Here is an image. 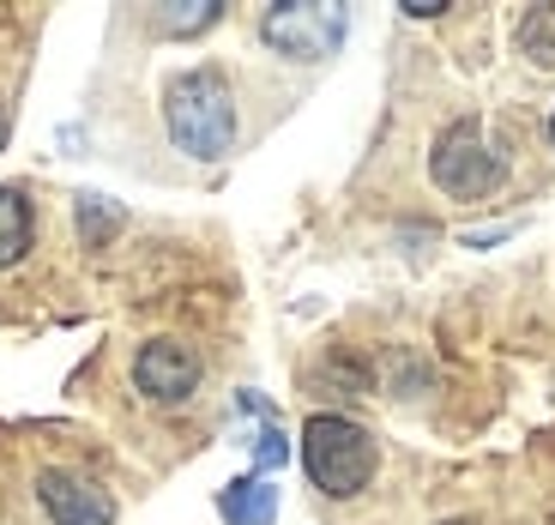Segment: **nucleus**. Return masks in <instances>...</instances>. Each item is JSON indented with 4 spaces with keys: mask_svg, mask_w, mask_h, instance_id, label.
I'll return each instance as SVG.
<instances>
[{
    "mask_svg": "<svg viewBox=\"0 0 555 525\" xmlns=\"http://www.w3.org/2000/svg\"><path fill=\"white\" fill-rule=\"evenodd\" d=\"M164 121L188 157L199 164H218L230 145H236V98H230V79L218 67H188L164 85Z\"/></svg>",
    "mask_w": 555,
    "mask_h": 525,
    "instance_id": "f257e3e1",
    "label": "nucleus"
},
{
    "mask_svg": "<svg viewBox=\"0 0 555 525\" xmlns=\"http://www.w3.org/2000/svg\"><path fill=\"white\" fill-rule=\"evenodd\" d=\"M375 465H380V447L362 423H350L338 411H320L302 423V471L320 496H333V501L362 496Z\"/></svg>",
    "mask_w": 555,
    "mask_h": 525,
    "instance_id": "f03ea898",
    "label": "nucleus"
},
{
    "mask_svg": "<svg viewBox=\"0 0 555 525\" xmlns=\"http://www.w3.org/2000/svg\"><path fill=\"white\" fill-rule=\"evenodd\" d=\"M501 152L489 145V133L477 121H453L441 139H435V152H429V176L435 188H441L447 200H483L495 194V181H501Z\"/></svg>",
    "mask_w": 555,
    "mask_h": 525,
    "instance_id": "7ed1b4c3",
    "label": "nucleus"
},
{
    "mask_svg": "<svg viewBox=\"0 0 555 525\" xmlns=\"http://www.w3.org/2000/svg\"><path fill=\"white\" fill-rule=\"evenodd\" d=\"M350 13L345 7H326V0H284V7H266L260 13V42L278 49L284 61H326L345 42Z\"/></svg>",
    "mask_w": 555,
    "mask_h": 525,
    "instance_id": "20e7f679",
    "label": "nucleus"
},
{
    "mask_svg": "<svg viewBox=\"0 0 555 525\" xmlns=\"http://www.w3.org/2000/svg\"><path fill=\"white\" fill-rule=\"evenodd\" d=\"M133 387L152 405H188L199 393V350L181 338H145L133 350Z\"/></svg>",
    "mask_w": 555,
    "mask_h": 525,
    "instance_id": "39448f33",
    "label": "nucleus"
},
{
    "mask_svg": "<svg viewBox=\"0 0 555 525\" xmlns=\"http://www.w3.org/2000/svg\"><path fill=\"white\" fill-rule=\"evenodd\" d=\"M37 501L55 525H109L115 520L109 489H98L85 471H67V465L37 471Z\"/></svg>",
    "mask_w": 555,
    "mask_h": 525,
    "instance_id": "423d86ee",
    "label": "nucleus"
},
{
    "mask_svg": "<svg viewBox=\"0 0 555 525\" xmlns=\"http://www.w3.org/2000/svg\"><path fill=\"white\" fill-rule=\"evenodd\" d=\"M223 525H272L278 520V489L266 477H236V484L218 496Z\"/></svg>",
    "mask_w": 555,
    "mask_h": 525,
    "instance_id": "0eeeda50",
    "label": "nucleus"
},
{
    "mask_svg": "<svg viewBox=\"0 0 555 525\" xmlns=\"http://www.w3.org/2000/svg\"><path fill=\"white\" fill-rule=\"evenodd\" d=\"M37 242V212L18 188H0V266H18Z\"/></svg>",
    "mask_w": 555,
    "mask_h": 525,
    "instance_id": "6e6552de",
    "label": "nucleus"
},
{
    "mask_svg": "<svg viewBox=\"0 0 555 525\" xmlns=\"http://www.w3.org/2000/svg\"><path fill=\"white\" fill-rule=\"evenodd\" d=\"M519 49H526L538 67H555V7H531L519 18Z\"/></svg>",
    "mask_w": 555,
    "mask_h": 525,
    "instance_id": "1a4fd4ad",
    "label": "nucleus"
},
{
    "mask_svg": "<svg viewBox=\"0 0 555 525\" xmlns=\"http://www.w3.org/2000/svg\"><path fill=\"white\" fill-rule=\"evenodd\" d=\"M218 18H223V7L188 0V7H164V13H157V30H164V37H199V30H211Z\"/></svg>",
    "mask_w": 555,
    "mask_h": 525,
    "instance_id": "9d476101",
    "label": "nucleus"
},
{
    "mask_svg": "<svg viewBox=\"0 0 555 525\" xmlns=\"http://www.w3.org/2000/svg\"><path fill=\"white\" fill-rule=\"evenodd\" d=\"M284 453H291V447H284V435H278V428H266L260 441H254V459H260V465H284Z\"/></svg>",
    "mask_w": 555,
    "mask_h": 525,
    "instance_id": "9b49d317",
    "label": "nucleus"
},
{
    "mask_svg": "<svg viewBox=\"0 0 555 525\" xmlns=\"http://www.w3.org/2000/svg\"><path fill=\"white\" fill-rule=\"evenodd\" d=\"M404 13H411V18H435V13H447V0H404Z\"/></svg>",
    "mask_w": 555,
    "mask_h": 525,
    "instance_id": "f8f14e48",
    "label": "nucleus"
},
{
    "mask_svg": "<svg viewBox=\"0 0 555 525\" xmlns=\"http://www.w3.org/2000/svg\"><path fill=\"white\" fill-rule=\"evenodd\" d=\"M0 145H7V110H0Z\"/></svg>",
    "mask_w": 555,
    "mask_h": 525,
    "instance_id": "ddd939ff",
    "label": "nucleus"
},
{
    "mask_svg": "<svg viewBox=\"0 0 555 525\" xmlns=\"http://www.w3.org/2000/svg\"><path fill=\"white\" fill-rule=\"evenodd\" d=\"M441 525H477V520H441Z\"/></svg>",
    "mask_w": 555,
    "mask_h": 525,
    "instance_id": "4468645a",
    "label": "nucleus"
},
{
    "mask_svg": "<svg viewBox=\"0 0 555 525\" xmlns=\"http://www.w3.org/2000/svg\"><path fill=\"white\" fill-rule=\"evenodd\" d=\"M550 139H555V115H550Z\"/></svg>",
    "mask_w": 555,
    "mask_h": 525,
    "instance_id": "2eb2a0df",
    "label": "nucleus"
}]
</instances>
